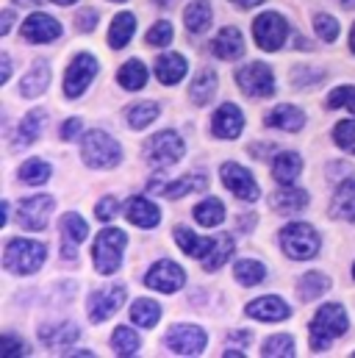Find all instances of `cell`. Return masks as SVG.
<instances>
[{"label":"cell","mask_w":355,"mask_h":358,"mask_svg":"<svg viewBox=\"0 0 355 358\" xmlns=\"http://www.w3.org/2000/svg\"><path fill=\"white\" fill-rule=\"evenodd\" d=\"M347 331V314L339 303H331V306H322L311 322V350L314 353H322L333 345L336 336H342Z\"/></svg>","instance_id":"1"},{"label":"cell","mask_w":355,"mask_h":358,"mask_svg":"<svg viewBox=\"0 0 355 358\" xmlns=\"http://www.w3.org/2000/svg\"><path fill=\"white\" fill-rule=\"evenodd\" d=\"M48 248L34 239H8L6 253H3V267L17 275H34L45 264Z\"/></svg>","instance_id":"2"},{"label":"cell","mask_w":355,"mask_h":358,"mask_svg":"<svg viewBox=\"0 0 355 358\" xmlns=\"http://www.w3.org/2000/svg\"><path fill=\"white\" fill-rule=\"evenodd\" d=\"M125 245H128V236H125L119 228H106V231L94 239L92 259H94V267H97L100 275H111V272L119 269Z\"/></svg>","instance_id":"3"},{"label":"cell","mask_w":355,"mask_h":358,"mask_svg":"<svg viewBox=\"0 0 355 358\" xmlns=\"http://www.w3.org/2000/svg\"><path fill=\"white\" fill-rule=\"evenodd\" d=\"M81 153L84 162L94 170H106V167H117L122 159V150L117 145V139H111L103 131H89L81 142Z\"/></svg>","instance_id":"4"},{"label":"cell","mask_w":355,"mask_h":358,"mask_svg":"<svg viewBox=\"0 0 355 358\" xmlns=\"http://www.w3.org/2000/svg\"><path fill=\"white\" fill-rule=\"evenodd\" d=\"M183 150H186L183 148V139L178 136L175 131H161V134H156V136L147 139L145 159H147L150 167L167 170V167H173V164H178L183 159Z\"/></svg>","instance_id":"5"},{"label":"cell","mask_w":355,"mask_h":358,"mask_svg":"<svg viewBox=\"0 0 355 358\" xmlns=\"http://www.w3.org/2000/svg\"><path fill=\"white\" fill-rule=\"evenodd\" d=\"M280 245L286 250L289 259H297V262H305L311 256L319 253V236L311 225L305 222H291L280 231Z\"/></svg>","instance_id":"6"},{"label":"cell","mask_w":355,"mask_h":358,"mask_svg":"<svg viewBox=\"0 0 355 358\" xmlns=\"http://www.w3.org/2000/svg\"><path fill=\"white\" fill-rule=\"evenodd\" d=\"M253 36H256V42H259L261 50L275 53V50H280V45L289 36V22L277 11H266V14H261L253 22Z\"/></svg>","instance_id":"7"},{"label":"cell","mask_w":355,"mask_h":358,"mask_svg":"<svg viewBox=\"0 0 355 358\" xmlns=\"http://www.w3.org/2000/svg\"><path fill=\"white\" fill-rule=\"evenodd\" d=\"M50 211H53V197L48 194L25 197L20 200V208H17V225L25 231H45Z\"/></svg>","instance_id":"8"},{"label":"cell","mask_w":355,"mask_h":358,"mask_svg":"<svg viewBox=\"0 0 355 358\" xmlns=\"http://www.w3.org/2000/svg\"><path fill=\"white\" fill-rule=\"evenodd\" d=\"M236 81H239L242 92L250 94V97H272L275 94V76L261 62H253V64L242 67L236 73Z\"/></svg>","instance_id":"9"},{"label":"cell","mask_w":355,"mask_h":358,"mask_svg":"<svg viewBox=\"0 0 355 358\" xmlns=\"http://www.w3.org/2000/svg\"><path fill=\"white\" fill-rule=\"evenodd\" d=\"M94 76H97V59L89 56V53L75 56L73 64L64 73V94L67 97H81L89 90V84H92Z\"/></svg>","instance_id":"10"},{"label":"cell","mask_w":355,"mask_h":358,"mask_svg":"<svg viewBox=\"0 0 355 358\" xmlns=\"http://www.w3.org/2000/svg\"><path fill=\"white\" fill-rule=\"evenodd\" d=\"M164 345L178 356H197L205 350V334L197 325H175L170 328Z\"/></svg>","instance_id":"11"},{"label":"cell","mask_w":355,"mask_h":358,"mask_svg":"<svg viewBox=\"0 0 355 358\" xmlns=\"http://www.w3.org/2000/svg\"><path fill=\"white\" fill-rule=\"evenodd\" d=\"M125 303V289L122 286H114V289H94L89 294L87 303V314L92 322H106L108 317L117 314V308Z\"/></svg>","instance_id":"12"},{"label":"cell","mask_w":355,"mask_h":358,"mask_svg":"<svg viewBox=\"0 0 355 358\" xmlns=\"http://www.w3.org/2000/svg\"><path fill=\"white\" fill-rule=\"evenodd\" d=\"M219 176H222V183H225L239 200H245V203H256V200H259V183L253 180V176H250L245 167L228 162V164H222Z\"/></svg>","instance_id":"13"},{"label":"cell","mask_w":355,"mask_h":358,"mask_svg":"<svg viewBox=\"0 0 355 358\" xmlns=\"http://www.w3.org/2000/svg\"><path fill=\"white\" fill-rule=\"evenodd\" d=\"M59 36H61V25L50 14L36 11L22 22V39H28L31 45H48V42H53Z\"/></svg>","instance_id":"14"},{"label":"cell","mask_w":355,"mask_h":358,"mask_svg":"<svg viewBox=\"0 0 355 358\" xmlns=\"http://www.w3.org/2000/svg\"><path fill=\"white\" fill-rule=\"evenodd\" d=\"M183 280H186V272L178 267L175 262H159L156 267L145 275L147 289H159V292H164V294L178 292V289L183 286Z\"/></svg>","instance_id":"15"},{"label":"cell","mask_w":355,"mask_h":358,"mask_svg":"<svg viewBox=\"0 0 355 358\" xmlns=\"http://www.w3.org/2000/svg\"><path fill=\"white\" fill-rule=\"evenodd\" d=\"M61 236H64L61 256H64L67 262H75V256H78V245L89 236V225L78 217V214H64V217H61Z\"/></svg>","instance_id":"16"},{"label":"cell","mask_w":355,"mask_h":358,"mask_svg":"<svg viewBox=\"0 0 355 358\" xmlns=\"http://www.w3.org/2000/svg\"><path fill=\"white\" fill-rule=\"evenodd\" d=\"M214 134L217 136H222V139H236L239 134H242V128H245V114L239 111V106H233V103H225V106H219L217 111H214Z\"/></svg>","instance_id":"17"},{"label":"cell","mask_w":355,"mask_h":358,"mask_svg":"<svg viewBox=\"0 0 355 358\" xmlns=\"http://www.w3.org/2000/svg\"><path fill=\"white\" fill-rule=\"evenodd\" d=\"M245 314L253 317V320H261V322H280V320H286L291 311H289V306H286L280 297L269 294V297L253 300V303L245 308Z\"/></svg>","instance_id":"18"},{"label":"cell","mask_w":355,"mask_h":358,"mask_svg":"<svg viewBox=\"0 0 355 358\" xmlns=\"http://www.w3.org/2000/svg\"><path fill=\"white\" fill-rule=\"evenodd\" d=\"M211 50H214L217 59L233 62V59H239L245 53V36L239 34V28H222L217 34V39L211 42Z\"/></svg>","instance_id":"19"},{"label":"cell","mask_w":355,"mask_h":358,"mask_svg":"<svg viewBox=\"0 0 355 358\" xmlns=\"http://www.w3.org/2000/svg\"><path fill=\"white\" fill-rule=\"evenodd\" d=\"M45 122H48V114H45V108H34L22 122H20V128H17V136H14V142H11V148L14 150H20V148H28V145H34L36 139H39V134H42V128H45Z\"/></svg>","instance_id":"20"},{"label":"cell","mask_w":355,"mask_h":358,"mask_svg":"<svg viewBox=\"0 0 355 358\" xmlns=\"http://www.w3.org/2000/svg\"><path fill=\"white\" fill-rule=\"evenodd\" d=\"M264 125L266 128H280V131L294 134V131H300L305 125V114L297 106H277V108H272L264 117Z\"/></svg>","instance_id":"21"},{"label":"cell","mask_w":355,"mask_h":358,"mask_svg":"<svg viewBox=\"0 0 355 358\" xmlns=\"http://www.w3.org/2000/svg\"><path fill=\"white\" fill-rule=\"evenodd\" d=\"M128 220L139 228H156L159 220H161V211L156 203H150L147 197H131L128 200V208H125Z\"/></svg>","instance_id":"22"},{"label":"cell","mask_w":355,"mask_h":358,"mask_svg":"<svg viewBox=\"0 0 355 358\" xmlns=\"http://www.w3.org/2000/svg\"><path fill=\"white\" fill-rule=\"evenodd\" d=\"M78 325H73V322H59V325H48V328H42V334H39V339H42V345H48L50 350H61V348H70L73 342H78Z\"/></svg>","instance_id":"23"},{"label":"cell","mask_w":355,"mask_h":358,"mask_svg":"<svg viewBox=\"0 0 355 358\" xmlns=\"http://www.w3.org/2000/svg\"><path fill=\"white\" fill-rule=\"evenodd\" d=\"M147 186H150V192H156V194H164V197L175 200V197H183L186 192H200V189H205V178H203V176H186V178L175 180V183L150 180Z\"/></svg>","instance_id":"24"},{"label":"cell","mask_w":355,"mask_h":358,"mask_svg":"<svg viewBox=\"0 0 355 358\" xmlns=\"http://www.w3.org/2000/svg\"><path fill=\"white\" fill-rule=\"evenodd\" d=\"M183 76H186V59H183V56H178V53H164V56L156 62V78H159L164 87H175Z\"/></svg>","instance_id":"25"},{"label":"cell","mask_w":355,"mask_h":358,"mask_svg":"<svg viewBox=\"0 0 355 358\" xmlns=\"http://www.w3.org/2000/svg\"><path fill=\"white\" fill-rule=\"evenodd\" d=\"M331 214H333L336 220H347V222L355 220V178H347L339 186V192L333 194Z\"/></svg>","instance_id":"26"},{"label":"cell","mask_w":355,"mask_h":358,"mask_svg":"<svg viewBox=\"0 0 355 358\" xmlns=\"http://www.w3.org/2000/svg\"><path fill=\"white\" fill-rule=\"evenodd\" d=\"M303 173V159L297 153H277L275 162H272V176L275 180H280L283 186L294 183Z\"/></svg>","instance_id":"27"},{"label":"cell","mask_w":355,"mask_h":358,"mask_svg":"<svg viewBox=\"0 0 355 358\" xmlns=\"http://www.w3.org/2000/svg\"><path fill=\"white\" fill-rule=\"evenodd\" d=\"M175 242L186 256H191V259H205V256L211 253V248H214L217 239H200V236H194V231H189V228H175Z\"/></svg>","instance_id":"28"},{"label":"cell","mask_w":355,"mask_h":358,"mask_svg":"<svg viewBox=\"0 0 355 358\" xmlns=\"http://www.w3.org/2000/svg\"><path fill=\"white\" fill-rule=\"evenodd\" d=\"M133 31H136V17L128 14V11L117 14L114 22H111V28H108V45L114 50H122L128 45V39L133 36Z\"/></svg>","instance_id":"29"},{"label":"cell","mask_w":355,"mask_h":358,"mask_svg":"<svg viewBox=\"0 0 355 358\" xmlns=\"http://www.w3.org/2000/svg\"><path fill=\"white\" fill-rule=\"evenodd\" d=\"M308 206V194L303 189H277L272 194V208L280 214H297Z\"/></svg>","instance_id":"30"},{"label":"cell","mask_w":355,"mask_h":358,"mask_svg":"<svg viewBox=\"0 0 355 358\" xmlns=\"http://www.w3.org/2000/svg\"><path fill=\"white\" fill-rule=\"evenodd\" d=\"M214 94H217V73H214V70H208V67H203V70L197 73V78L191 81L189 97H191V103L205 106V103H211V97H214Z\"/></svg>","instance_id":"31"},{"label":"cell","mask_w":355,"mask_h":358,"mask_svg":"<svg viewBox=\"0 0 355 358\" xmlns=\"http://www.w3.org/2000/svg\"><path fill=\"white\" fill-rule=\"evenodd\" d=\"M183 22L191 34H203L211 25V3L208 0H191L183 11Z\"/></svg>","instance_id":"32"},{"label":"cell","mask_w":355,"mask_h":358,"mask_svg":"<svg viewBox=\"0 0 355 358\" xmlns=\"http://www.w3.org/2000/svg\"><path fill=\"white\" fill-rule=\"evenodd\" d=\"M117 81H119V87L122 90H142L145 84H147V70H145V64L142 62H125L122 67H119V76H117Z\"/></svg>","instance_id":"33"},{"label":"cell","mask_w":355,"mask_h":358,"mask_svg":"<svg viewBox=\"0 0 355 358\" xmlns=\"http://www.w3.org/2000/svg\"><path fill=\"white\" fill-rule=\"evenodd\" d=\"M131 320L136 322V325H142V328H153L159 320H161V306L156 303V300H136L133 306H131Z\"/></svg>","instance_id":"34"},{"label":"cell","mask_w":355,"mask_h":358,"mask_svg":"<svg viewBox=\"0 0 355 358\" xmlns=\"http://www.w3.org/2000/svg\"><path fill=\"white\" fill-rule=\"evenodd\" d=\"M300 300H317V297H322L328 289H331V278H325V275H319V272H308V275H303L300 278Z\"/></svg>","instance_id":"35"},{"label":"cell","mask_w":355,"mask_h":358,"mask_svg":"<svg viewBox=\"0 0 355 358\" xmlns=\"http://www.w3.org/2000/svg\"><path fill=\"white\" fill-rule=\"evenodd\" d=\"M233 256V239L225 234V236H217V242H214V248H211V253L203 259V267L205 272H214V269H219L228 259Z\"/></svg>","instance_id":"36"},{"label":"cell","mask_w":355,"mask_h":358,"mask_svg":"<svg viewBox=\"0 0 355 358\" xmlns=\"http://www.w3.org/2000/svg\"><path fill=\"white\" fill-rule=\"evenodd\" d=\"M194 217H197L200 225L214 228V225H219V222L225 220V206H222L217 197H208V200H203L200 206H194Z\"/></svg>","instance_id":"37"},{"label":"cell","mask_w":355,"mask_h":358,"mask_svg":"<svg viewBox=\"0 0 355 358\" xmlns=\"http://www.w3.org/2000/svg\"><path fill=\"white\" fill-rule=\"evenodd\" d=\"M48 81H50V73H48V67L45 64H36L25 78H22V84H20V92L25 94V97H39L45 87H48Z\"/></svg>","instance_id":"38"},{"label":"cell","mask_w":355,"mask_h":358,"mask_svg":"<svg viewBox=\"0 0 355 358\" xmlns=\"http://www.w3.org/2000/svg\"><path fill=\"white\" fill-rule=\"evenodd\" d=\"M233 275H236V280H239L242 286H256V283H261L266 278V269H264V264H259V262H253V259H245V262H239V264L233 267Z\"/></svg>","instance_id":"39"},{"label":"cell","mask_w":355,"mask_h":358,"mask_svg":"<svg viewBox=\"0 0 355 358\" xmlns=\"http://www.w3.org/2000/svg\"><path fill=\"white\" fill-rule=\"evenodd\" d=\"M159 106L156 103H136L131 111H128V122H131V128H136V131H142V128H147L153 120H159Z\"/></svg>","instance_id":"40"},{"label":"cell","mask_w":355,"mask_h":358,"mask_svg":"<svg viewBox=\"0 0 355 358\" xmlns=\"http://www.w3.org/2000/svg\"><path fill=\"white\" fill-rule=\"evenodd\" d=\"M111 350L119 356H133L139 350V336L131 328H117L111 336Z\"/></svg>","instance_id":"41"},{"label":"cell","mask_w":355,"mask_h":358,"mask_svg":"<svg viewBox=\"0 0 355 358\" xmlns=\"http://www.w3.org/2000/svg\"><path fill=\"white\" fill-rule=\"evenodd\" d=\"M20 178L25 183H31V186H39V183H45L50 178V164L42 162V159H31V162H25L20 167Z\"/></svg>","instance_id":"42"},{"label":"cell","mask_w":355,"mask_h":358,"mask_svg":"<svg viewBox=\"0 0 355 358\" xmlns=\"http://www.w3.org/2000/svg\"><path fill=\"white\" fill-rule=\"evenodd\" d=\"M261 350H264V356H272V358L294 356V342H291L289 334H275L272 339H266Z\"/></svg>","instance_id":"43"},{"label":"cell","mask_w":355,"mask_h":358,"mask_svg":"<svg viewBox=\"0 0 355 358\" xmlns=\"http://www.w3.org/2000/svg\"><path fill=\"white\" fill-rule=\"evenodd\" d=\"M173 42V25L167 20H159L150 31H147V45L150 48H167Z\"/></svg>","instance_id":"44"},{"label":"cell","mask_w":355,"mask_h":358,"mask_svg":"<svg viewBox=\"0 0 355 358\" xmlns=\"http://www.w3.org/2000/svg\"><path fill=\"white\" fill-rule=\"evenodd\" d=\"M314 28H317V34H319L325 42H336V36H339V20L331 17V14H317Z\"/></svg>","instance_id":"45"},{"label":"cell","mask_w":355,"mask_h":358,"mask_svg":"<svg viewBox=\"0 0 355 358\" xmlns=\"http://www.w3.org/2000/svg\"><path fill=\"white\" fill-rule=\"evenodd\" d=\"M333 136H336V145L339 148H345L347 153H355V120L339 122L336 131H333Z\"/></svg>","instance_id":"46"},{"label":"cell","mask_w":355,"mask_h":358,"mask_svg":"<svg viewBox=\"0 0 355 358\" xmlns=\"http://www.w3.org/2000/svg\"><path fill=\"white\" fill-rule=\"evenodd\" d=\"M0 356L3 358L28 356V345L22 339H17L14 334H3V339H0Z\"/></svg>","instance_id":"47"},{"label":"cell","mask_w":355,"mask_h":358,"mask_svg":"<svg viewBox=\"0 0 355 358\" xmlns=\"http://www.w3.org/2000/svg\"><path fill=\"white\" fill-rule=\"evenodd\" d=\"M322 78H325V73H319V70L311 73L305 64H297V67H294V76H291V84H294L297 90H305V87H311V84H319Z\"/></svg>","instance_id":"48"},{"label":"cell","mask_w":355,"mask_h":358,"mask_svg":"<svg viewBox=\"0 0 355 358\" xmlns=\"http://www.w3.org/2000/svg\"><path fill=\"white\" fill-rule=\"evenodd\" d=\"M328 106H331V108H342V106H347V108L355 114V90L353 87H339V90H333L331 94H328Z\"/></svg>","instance_id":"49"},{"label":"cell","mask_w":355,"mask_h":358,"mask_svg":"<svg viewBox=\"0 0 355 358\" xmlns=\"http://www.w3.org/2000/svg\"><path fill=\"white\" fill-rule=\"evenodd\" d=\"M94 214H97V220H103V222H111V220L119 214V200H114V197H103V200L97 203Z\"/></svg>","instance_id":"50"},{"label":"cell","mask_w":355,"mask_h":358,"mask_svg":"<svg viewBox=\"0 0 355 358\" xmlns=\"http://www.w3.org/2000/svg\"><path fill=\"white\" fill-rule=\"evenodd\" d=\"M75 22H78V31H92L94 22H97V11H94V8H84V11L75 17Z\"/></svg>","instance_id":"51"},{"label":"cell","mask_w":355,"mask_h":358,"mask_svg":"<svg viewBox=\"0 0 355 358\" xmlns=\"http://www.w3.org/2000/svg\"><path fill=\"white\" fill-rule=\"evenodd\" d=\"M81 128H84V122H81V120H67V122L61 125V139H67V142H70V139H75V136L81 134Z\"/></svg>","instance_id":"52"},{"label":"cell","mask_w":355,"mask_h":358,"mask_svg":"<svg viewBox=\"0 0 355 358\" xmlns=\"http://www.w3.org/2000/svg\"><path fill=\"white\" fill-rule=\"evenodd\" d=\"M228 342H231V345H245V348H247V345L253 342V334H250V331H233V334L228 336Z\"/></svg>","instance_id":"53"},{"label":"cell","mask_w":355,"mask_h":358,"mask_svg":"<svg viewBox=\"0 0 355 358\" xmlns=\"http://www.w3.org/2000/svg\"><path fill=\"white\" fill-rule=\"evenodd\" d=\"M11 22H14V11L6 8V11H3V22H0V34H3V36L11 31Z\"/></svg>","instance_id":"54"},{"label":"cell","mask_w":355,"mask_h":358,"mask_svg":"<svg viewBox=\"0 0 355 358\" xmlns=\"http://www.w3.org/2000/svg\"><path fill=\"white\" fill-rule=\"evenodd\" d=\"M0 62H3V76H0V81L6 84V81H8V76H11V62H8V56H6V53H3V59H0Z\"/></svg>","instance_id":"55"},{"label":"cell","mask_w":355,"mask_h":358,"mask_svg":"<svg viewBox=\"0 0 355 358\" xmlns=\"http://www.w3.org/2000/svg\"><path fill=\"white\" fill-rule=\"evenodd\" d=\"M236 6H245V8H253V6H259V3H264V0H233Z\"/></svg>","instance_id":"56"},{"label":"cell","mask_w":355,"mask_h":358,"mask_svg":"<svg viewBox=\"0 0 355 358\" xmlns=\"http://www.w3.org/2000/svg\"><path fill=\"white\" fill-rule=\"evenodd\" d=\"M17 6H39V3H45V0H14Z\"/></svg>","instance_id":"57"},{"label":"cell","mask_w":355,"mask_h":358,"mask_svg":"<svg viewBox=\"0 0 355 358\" xmlns=\"http://www.w3.org/2000/svg\"><path fill=\"white\" fill-rule=\"evenodd\" d=\"M53 3H59V6H73L75 0H53Z\"/></svg>","instance_id":"58"},{"label":"cell","mask_w":355,"mask_h":358,"mask_svg":"<svg viewBox=\"0 0 355 358\" xmlns=\"http://www.w3.org/2000/svg\"><path fill=\"white\" fill-rule=\"evenodd\" d=\"M350 48H353V53H355V25H353V34H350Z\"/></svg>","instance_id":"59"},{"label":"cell","mask_w":355,"mask_h":358,"mask_svg":"<svg viewBox=\"0 0 355 358\" xmlns=\"http://www.w3.org/2000/svg\"><path fill=\"white\" fill-rule=\"evenodd\" d=\"M342 6H347V8H350V6H355V0H342Z\"/></svg>","instance_id":"60"},{"label":"cell","mask_w":355,"mask_h":358,"mask_svg":"<svg viewBox=\"0 0 355 358\" xmlns=\"http://www.w3.org/2000/svg\"><path fill=\"white\" fill-rule=\"evenodd\" d=\"M159 3H161V6H170V3H173V0H159Z\"/></svg>","instance_id":"61"},{"label":"cell","mask_w":355,"mask_h":358,"mask_svg":"<svg viewBox=\"0 0 355 358\" xmlns=\"http://www.w3.org/2000/svg\"><path fill=\"white\" fill-rule=\"evenodd\" d=\"M111 3H125V0H111Z\"/></svg>","instance_id":"62"},{"label":"cell","mask_w":355,"mask_h":358,"mask_svg":"<svg viewBox=\"0 0 355 358\" xmlns=\"http://www.w3.org/2000/svg\"><path fill=\"white\" fill-rule=\"evenodd\" d=\"M353 275H355V267H353Z\"/></svg>","instance_id":"63"}]
</instances>
